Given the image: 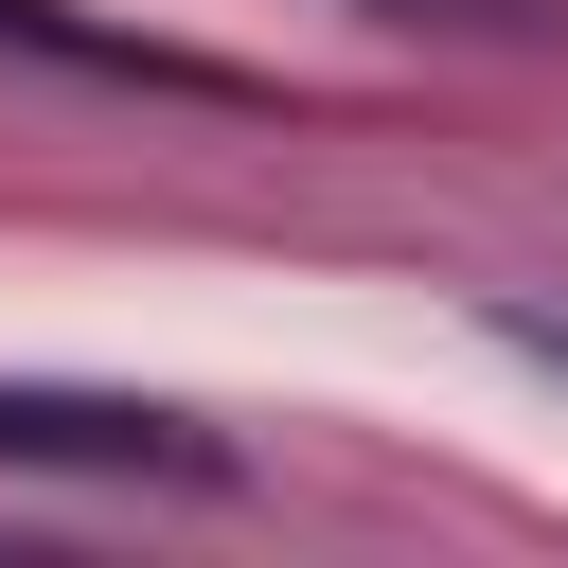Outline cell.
I'll list each match as a JSON object with an SVG mask.
<instances>
[{
  "label": "cell",
  "mask_w": 568,
  "mask_h": 568,
  "mask_svg": "<svg viewBox=\"0 0 568 568\" xmlns=\"http://www.w3.org/2000/svg\"><path fill=\"white\" fill-rule=\"evenodd\" d=\"M0 462H89V479H231L213 426L142 408V390H0Z\"/></svg>",
  "instance_id": "cell-1"
},
{
  "label": "cell",
  "mask_w": 568,
  "mask_h": 568,
  "mask_svg": "<svg viewBox=\"0 0 568 568\" xmlns=\"http://www.w3.org/2000/svg\"><path fill=\"white\" fill-rule=\"evenodd\" d=\"M497 355H532V373H568V302H497Z\"/></svg>",
  "instance_id": "cell-2"
},
{
  "label": "cell",
  "mask_w": 568,
  "mask_h": 568,
  "mask_svg": "<svg viewBox=\"0 0 568 568\" xmlns=\"http://www.w3.org/2000/svg\"><path fill=\"white\" fill-rule=\"evenodd\" d=\"M390 18H497V36H515V18H550V0H390Z\"/></svg>",
  "instance_id": "cell-3"
}]
</instances>
